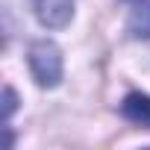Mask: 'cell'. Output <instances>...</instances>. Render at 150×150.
<instances>
[{"instance_id":"cell-1","label":"cell","mask_w":150,"mask_h":150,"mask_svg":"<svg viewBox=\"0 0 150 150\" xmlns=\"http://www.w3.org/2000/svg\"><path fill=\"white\" fill-rule=\"evenodd\" d=\"M30 71L38 86L53 88L62 80V53L53 41H35L30 47Z\"/></svg>"},{"instance_id":"cell-2","label":"cell","mask_w":150,"mask_h":150,"mask_svg":"<svg viewBox=\"0 0 150 150\" xmlns=\"http://www.w3.org/2000/svg\"><path fill=\"white\" fill-rule=\"evenodd\" d=\"M35 18L47 30H62L74 18V0H33Z\"/></svg>"},{"instance_id":"cell-3","label":"cell","mask_w":150,"mask_h":150,"mask_svg":"<svg viewBox=\"0 0 150 150\" xmlns=\"http://www.w3.org/2000/svg\"><path fill=\"white\" fill-rule=\"evenodd\" d=\"M121 115H124L127 121H132L135 127L150 129V97H147V94H141V91L127 94V97H124V103H121Z\"/></svg>"},{"instance_id":"cell-4","label":"cell","mask_w":150,"mask_h":150,"mask_svg":"<svg viewBox=\"0 0 150 150\" xmlns=\"http://www.w3.org/2000/svg\"><path fill=\"white\" fill-rule=\"evenodd\" d=\"M124 3L132 12V18H129L132 30L138 35H150V0H124Z\"/></svg>"},{"instance_id":"cell-5","label":"cell","mask_w":150,"mask_h":150,"mask_svg":"<svg viewBox=\"0 0 150 150\" xmlns=\"http://www.w3.org/2000/svg\"><path fill=\"white\" fill-rule=\"evenodd\" d=\"M3 100H6V106H3V109H6V121H9V118H12V112H15V91H12V88H6V91H3Z\"/></svg>"}]
</instances>
